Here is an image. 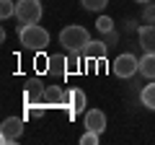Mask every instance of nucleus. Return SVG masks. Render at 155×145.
<instances>
[{
    "instance_id": "f257e3e1",
    "label": "nucleus",
    "mask_w": 155,
    "mask_h": 145,
    "mask_svg": "<svg viewBox=\"0 0 155 145\" xmlns=\"http://www.w3.org/2000/svg\"><path fill=\"white\" fill-rule=\"evenodd\" d=\"M21 44L31 52H44L49 44V31L41 29L39 23H23L21 29Z\"/></svg>"
},
{
    "instance_id": "f03ea898",
    "label": "nucleus",
    "mask_w": 155,
    "mask_h": 145,
    "mask_svg": "<svg viewBox=\"0 0 155 145\" xmlns=\"http://www.w3.org/2000/svg\"><path fill=\"white\" fill-rule=\"evenodd\" d=\"M91 42V34H88V29H83V26H65L60 31V44L65 47V49H78V52H83L85 49V44Z\"/></svg>"
},
{
    "instance_id": "7ed1b4c3",
    "label": "nucleus",
    "mask_w": 155,
    "mask_h": 145,
    "mask_svg": "<svg viewBox=\"0 0 155 145\" xmlns=\"http://www.w3.org/2000/svg\"><path fill=\"white\" fill-rule=\"evenodd\" d=\"M41 3L39 0H18L16 3V18L21 23H39L41 18Z\"/></svg>"
},
{
    "instance_id": "20e7f679",
    "label": "nucleus",
    "mask_w": 155,
    "mask_h": 145,
    "mask_svg": "<svg viewBox=\"0 0 155 145\" xmlns=\"http://www.w3.org/2000/svg\"><path fill=\"white\" fill-rule=\"evenodd\" d=\"M111 70H114V75H119V78H132L134 72L140 70V60L134 55H119L114 60V65H111Z\"/></svg>"
},
{
    "instance_id": "39448f33",
    "label": "nucleus",
    "mask_w": 155,
    "mask_h": 145,
    "mask_svg": "<svg viewBox=\"0 0 155 145\" xmlns=\"http://www.w3.org/2000/svg\"><path fill=\"white\" fill-rule=\"evenodd\" d=\"M21 135H23V119L21 117L3 119V127H0V140L3 143H16Z\"/></svg>"
},
{
    "instance_id": "423d86ee",
    "label": "nucleus",
    "mask_w": 155,
    "mask_h": 145,
    "mask_svg": "<svg viewBox=\"0 0 155 145\" xmlns=\"http://www.w3.org/2000/svg\"><path fill=\"white\" fill-rule=\"evenodd\" d=\"M85 130H93V132H104L106 130V114L101 112V109H91V112H85V119H83Z\"/></svg>"
},
{
    "instance_id": "0eeeda50",
    "label": "nucleus",
    "mask_w": 155,
    "mask_h": 145,
    "mask_svg": "<svg viewBox=\"0 0 155 145\" xmlns=\"http://www.w3.org/2000/svg\"><path fill=\"white\" fill-rule=\"evenodd\" d=\"M65 104L70 106V114L75 117V114H80L85 109V93L80 88H72V91H67L65 93Z\"/></svg>"
},
{
    "instance_id": "6e6552de",
    "label": "nucleus",
    "mask_w": 155,
    "mask_h": 145,
    "mask_svg": "<svg viewBox=\"0 0 155 145\" xmlns=\"http://www.w3.org/2000/svg\"><path fill=\"white\" fill-rule=\"evenodd\" d=\"M106 52H109V44H106V42H101V39H96V42H93V39H91L80 55H83L85 60H104Z\"/></svg>"
},
{
    "instance_id": "1a4fd4ad",
    "label": "nucleus",
    "mask_w": 155,
    "mask_h": 145,
    "mask_svg": "<svg viewBox=\"0 0 155 145\" xmlns=\"http://www.w3.org/2000/svg\"><path fill=\"white\" fill-rule=\"evenodd\" d=\"M137 36H140V47L145 52H155V23H145Z\"/></svg>"
},
{
    "instance_id": "9d476101",
    "label": "nucleus",
    "mask_w": 155,
    "mask_h": 145,
    "mask_svg": "<svg viewBox=\"0 0 155 145\" xmlns=\"http://www.w3.org/2000/svg\"><path fill=\"white\" fill-rule=\"evenodd\" d=\"M140 75L155 80V52H145V57L140 60Z\"/></svg>"
},
{
    "instance_id": "9b49d317",
    "label": "nucleus",
    "mask_w": 155,
    "mask_h": 145,
    "mask_svg": "<svg viewBox=\"0 0 155 145\" xmlns=\"http://www.w3.org/2000/svg\"><path fill=\"white\" fill-rule=\"evenodd\" d=\"M140 101H142V106H147V109L155 112V83H147L140 91Z\"/></svg>"
},
{
    "instance_id": "f8f14e48",
    "label": "nucleus",
    "mask_w": 155,
    "mask_h": 145,
    "mask_svg": "<svg viewBox=\"0 0 155 145\" xmlns=\"http://www.w3.org/2000/svg\"><path fill=\"white\" fill-rule=\"evenodd\" d=\"M80 60H83V55L78 49H70V55H67V72H78L80 70Z\"/></svg>"
},
{
    "instance_id": "ddd939ff",
    "label": "nucleus",
    "mask_w": 155,
    "mask_h": 145,
    "mask_svg": "<svg viewBox=\"0 0 155 145\" xmlns=\"http://www.w3.org/2000/svg\"><path fill=\"white\" fill-rule=\"evenodd\" d=\"M44 101L47 104H65V93H60V88H47L44 91Z\"/></svg>"
},
{
    "instance_id": "4468645a",
    "label": "nucleus",
    "mask_w": 155,
    "mask_h": 145,
    "mask_svg": "<svg viewBox=\"0 0 155 145\" xmlns=\"http://www.w3.org/2000/svg\"><path fill=\"white\" fill-rule=\"evenodd\" d=\"M11 16H16V3L13 0H0V18L5 21Z\"/></svg>"
},
{
    "instance_id": "2eb2a0df",
    "label": "nucleus",
    "mask_w": 155,
    "mask_h": 145,
    "mask_svg": "<svg viewBox=\"0 0 155 145\" xmlns=\"http://www.w3.org/2000/svg\"><path fill=\"white\" fill-rule=\"evenodd\" d=\"M49 65H52V72H67V57H49Z\"/></svg>"
},
{
    "instance_id": "dca6fc26",
    "label": "nucleus",
    "mask_w": 155,
    "mask_h": 145,
    "mask_svg": "<svg viewBox=\"0 0 155 145\" xmlns=\"http://www.w3.org/2000/svg\"><path fill=\"white\" fill-rule=\"evenodd\" d=\"M80 3H83V8L85 11H104L106 5H109V0H80Z\"/></svg>"
},
{
    "instance_id": "f3484780",
    "label": "nucleus",
    "mask_w": 155,
    "mask_h": 145,
    "mask_svg": "<svg viewBox=\"0 0 155 145\" xmlns=\"http://www.w3.org/2000/svg\"><path fill=\"white\" fill-rule=\"evenodd\" d=\"M96 29H98V31H104V34H111V31H114V21H111L109 16H98Z\"/></svg>"
},
{
    "instance_id": "a211bd4d",
    "label": "nucleus",
    "mask_w": 155,
    "mask_h": 145,
    "mask_svg": "<svg viewBox=\"0 0 155 145\" xmlns=\"http://www.w3.org/2000/svg\"><path fill=\"white\" fill-rule=\"evenodd\" d=\"M98 137H101L98 132H93V130H85V135L80 137V143H83V145H98Z\"/></svg>"
},
{
    "instance_id": "6ab92c4d",
    "label": "nucleus",
    "mask_w": 155,
    "mask_h": 145,
    "mask_svg": "<svg viewBox=\"0 0 155 145\" xmlns=\"http://www.w3.org/2000/svg\"><path fill=\"white\" fill-rule=\"evenodd\" d=\"M142 21H145V23H155V5L145 3V11H142Z\"/></svg>"
},
{
    "instance_id": "aec40b11",
    "label": "nucleus",
    "mask_w": 155,
    "mask_h": 145,
    "mask_svg": "<svg viewBox=\"0 0 155 145\" xmlns=\"http://www.w3.org/2000/svg\"><path fill=\"white\" fill-rule=\"evenodd\" d=\"M134 3H142V5H145V3H150V0H134Z\"/></svg>"
}]
</instances>
